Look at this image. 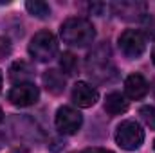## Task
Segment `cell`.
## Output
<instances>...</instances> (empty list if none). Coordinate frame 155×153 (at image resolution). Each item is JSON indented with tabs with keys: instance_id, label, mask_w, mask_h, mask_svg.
Returning a JSON list of instances; mask_svg holds the SVG:
<instances>
[{
	"instance_id": "cell-5",
	"label": "cell",
	"mask_w": 155,
	"mask_h": 153,
	"mask_svg": "<svg viewBox=\"0 0 155 153\" xmlns=\"http://www.w3.org/2000/svg\"><path fill=\"white\" fill-rule=\"evenodd\" d=\"M119 49L126 58L137 60L146 50V38L137 29H126L119 34Z\"/></svg>"
},
{
	"instance_id": "cell-15",
	"label": "cell",
	"mask_w": 155,
	"mask_h": 153,
	"mask_svg": "<svg viewBox=\"0 0 155 153\" xmlns=\"http://www.w3.org/2000/svg\"><path fill=\"white\" fill-rule=\"evenodd\" d=\"M25 9L29 11V15H33V16H36V18H49L51 16V7H49V4L47 2H41V0H31V2H27L25 4Z\"/></svg>"
},
{
	"instance_id": "cell-14",
	"label": "cell",
	"mask_w": 155,
	"mask_h": 153,
	"mask_svg": "<svg viewBox=\"0 0 155 153\" xmlns=\"http://www.w3.org/2000/svg\"><path fill=\"white\" fill-rule=\"evenodd\" d=\"M103 108L108 115H121L128 110V101L121 92H110L105 97Z\"/></svg>"
},
{
	"instance_id": "cell-17",
	"label": "cell",
	"mask_w": 155,
	"mask_h": 153,
	"mask_svg": "<svg viewBox=\"0 0 155 153\" xmlns=\"http://www.w3.org/2000/svg\"><path fill=\"white\" fill-rule=\"evenodd\" d=\"M139 115H141V119L146 122V126H150L152 130H155V106H152V105L141 106Z\"/></svg>"
},
{
	"instance_id": "cell-4",
	"label": "cell",
	"mask_w": 155,
	"mask_h": 153,
	"mask_svg": "<svg viewBox=\"0 0 155 153\" xmlns=\"http://www.w3.org/2000/svg\"><path fill=\"white\" fill-rule=\"evenodd\" d=\"M116 142L121 150L135 151L144 142V130L137 121L126 119L116 128Z\"/></svg>"
},
{
	"instance_id": "cell-19",
	"label": "cell",
	"mask_w": 155,
	"mask_h": 153,
	"mask_svg": "<svg viewBox=\"0 0 155 153\" xmlns=\"http://www.w3.org/2000/svg\"><path fill=\"white\" fill-rule=\"evenodd\" d=\"M81 153H114V151L105 150V148H87V150H83Z\"/></svg>"
},
{
	"instance_id": "cell-9",
	"label": "cell",
	"mask_w": 155,
	"mask_h": 153,
	"mask_svg": "<svg viewBox=\"0 0 155 153\" xmlns=\"http://www.w3.org/2000/svg\"><path fill=\"white\" fill-rule=\"evenodd\" d=\"M71 97H72V103L78 105L79 108H90V106H94L97 103L99 94L92 85H88L85 81H79V83L74 85Z\"/></svg>"
},
{
	"instance_id": "cell-7",
	"label": "cell",
	"mask_w": 155,
	"mask_h": 153,
	"mask_svg": "<svg viewBox=\"0 0 155 153\" xmlns=\"http://www.w3.org/2000/svg\"><path fill=\"white\" fill-rule=\"evenodd\" d=\"M7 97H9L11 105H15V106H20V108L33 106V105L38 103L40 90L35 83H20V85H15L9 90Z\"/></svg>"
},
{
	"instance_id": "cell-16",
	"label": "cell",
	"mask_w": 155,
	"mask_h": 153,
	"mask_svg": "<svg viewBox=\"0 0 155 153\" xmlns=\"http://www.w3.org/2000/svg\"><path fill=\"white\" fill-rule=\"evenodd\" d=\"M78 67H79L78 58L72 52H63V54H61V58H60V69L63 70V74H67V76L76 74Z\"/></svg>"
},
{
	"instance_id": "cell-24",
	"label": "cell",
	"mask_w": 155,
	"mask_h": 153,
	"mask_svg": "<svg viewBox=\"0 0 155 153\" xmlns=\"http://www.w3.org/2000/svg\"><path fill=\"white\" fill-rule=\"evenodd\" d=\"M153 148H155V144H153Z\"/></svg>"
},
{
	"instance_id": "cell-11",
	"label": "cell",
	"mask_w": 155,
	"mask_h": 153,
	"mask_svg": "<svg viewBox=\"0 0 155 153\" xmlns=\"http://www.w3.org/2000/svg\"><path fill=\"white\" fill-rule=\"evenodd\" d=\"M124 94L134 101L143 99L148 94V81L141 74H130L124 79Z\"/></svg>"
},
{
	"instance_id": "cell-6",
	"label": "cell",
	"mask_w": 155,
	"mask_h": 153,
	"mask_svg": "<svg viewBox=\"0 0 155 153\" xmlns=\"http://www.w3.org/2000/svg\"><path fill=\"white\" fill-rule=\"evenodd\" d=\"M54 124L58 128L60 133L63 135H74L79 132L81 124H83V115L72 106H60L56 112Z\"/></svg>"
},
{
	"instance_id": "cell-3",
	"label": "cell",
	"mask_w": 155,
	"mask_h": 153,
	"mask_svg": "<svg viewBox=\"0 0 155 153\" xmlns=\"http://www.w3.org/2000/svg\"><path fill=\"white\" fill-rule=\"evenodd\" d=\"M29 54L40 63L52 61L58 54V40L51 31H38L29 43Z\"/></svg>"
},
{
	"instance_id": "cell-8",
	"label": "cell",
	"mask_w": 155,
	"mask_h": 153,
	"mask_svg": "<svg viewBox=\"0 0 155 153\" xmlns=\"http://www.w3.org/2000/svg\"><path fill=\"white\" fill-rule=\"evenodd\" d=\"M11 130L20 141H40L41 139V130L40 126L27 115H16L11 121Z\"/></svg>"
},
{
	"instance_id": "cell-20",
	"label": "cell",
	"mask_w": 155,
	"mask_h": 153,
	"mask_svg": "<svg viewBox=\"0 0 155 153\" xmlns=\"http://www.w3.org/2000/svg\"><path fill=\"white\" fill-rule=\"evenodd\" d=\"M152 61H153V65H155V47H153V50H152Z\"/></svg>"
},
{
	"instance_id": "cell-1",
	"label": "cell",
	"mask_w": 155,
	"mask_h": 153,
	"mask_svg": "<svg viewBox=\"0 0 155 153\" xmlns=\"http://www.w3.org/2000/svg\"><path fill=\"white\" fill-rule=\"evenodd\" d=\"M87 74L96 83H114L117 79V67L112 60V50L107 41L96 45L85 60Z\"/></svg>"
},
{
	"instance_id": "cell-12",
	"label": "cell",
	"mask_w": 155,
	"mask_h": 153,
	"mask_svg": "<svg viewBox=\"0 0 155 153\" xmlns=\"http://www.w3.org/2000/svg\"><path fill=\"white\" fill-rule=\"evenodd\" d=\"M35 77V69L27 63V61H15L9 69V79L15 85L20 83H33Z\"/></svg>"
},
{
	"instance_id": "cell-23",
	"label": "cell",
	"mask_w": 155,
	"mask_h": 153,
	"mask_svg": "<svg viewBox=\"0 0 155 153\" xmlns=\"http://www.w3.org/2000/svg\"><path fill=\"white\" fill-rule=\"evenodd\" d=\"M153 94H155V86H153Z\"/></svg>"
},
{
	"instance_id": "cell-22",
	"label": "cell",
	"mask_w": 155,
	"mask_h": 153,
	"mask_svg": "<svg viewBox=\"0 0 155 153\" xmlns=\"http://www.w3.org/2000/svg\"><path fill=\"white\" fill-rule=\"evenodd\" d=\"M4 121V112H2V108H0V122Z\"/></svg>"
},
{
	"instance_id": "cell-10",
	"label": "cell",
	"mask_w": 155,
	"mask_h": 153,
	"mask_svg": "<svg viewBox=\"0 0 155 153\" xmlns=\"http://www.w3.org/2000/svg\"><path fill=\"white\" fill-rule=\"evenodd\" d=\"M112 9L116 11L119 18L128 22H139L146 15V5L141 2H121V4H114Z\"/></svg>"
},
{
	"instance_id": "cell-13",
	"label": "cell",
	"mask_w": 155,
	"mask_h": 153,
	"mask_svg": "<svg viewBox=\"0 0 155 153\" xmlns=\"http://www.w3.org/2000/svg\"><path fill=\"white\" fill-rule=\"evenodd\" d=\"M43 85L45 88L54 94V96H60L63 90H65V85H67V79H65V74L56 70V69H49L43 72Z\"/></svg>"
},
{
	"instance_id": "cell-2",
	"label": "cell",
	"mask_w": 155,
	"mask_h": 153,
	"mask_svg": "<svg viewBox=\"0 0 155 153\" xmlns=\"http://www.w3.org/2000/svg\"><path fill=\"white\" fill-rule=\"evenodd\" d=\"M60 36L71 47H87L96 38V27L87 18L72 16V18H67L61 24Z\"/></svg>"
},
{
	"instance_id": "cell-18",
	"label": "cell",
	"mask_w": 155,
	"mask_h": 153,
	"mask_svg": "<svg viewBox=\"0 0 155 153\" xmlns=\"http://www.w3.org/2000/svg\"><path fill=\"white\" fill-rule=\"evenodd\" d=\"M11 52V45H9V41L5 38H0V58H4V56H7Z\"/></svg>"
},
{
	"instance_id": "cell-21",
	"label": "cell",
	"mask_w": 155,
	"mask_h": 153,
	"mask_svg": "<svg viewBox=\"0 0 155 153\" xmlns=\"http://www.w3.org/2000/svg\"><path fill=\"white\" fill-rule=\"evenodd\" d=\"M2 81H4V76H2V70H0V90H2Z\"/></svg>"
}]
</instances>
